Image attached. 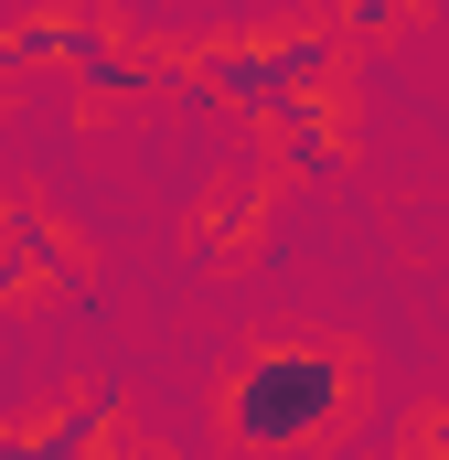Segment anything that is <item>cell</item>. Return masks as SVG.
<instances>
[{
    "label": "cell",
    "instance_id": "2",
    "mask_svg": "<svg viewBox=\"0 0 449 460\" xmlns=\"http://www.w3.org/2000/svg\"><path fill=\"white\" fill-rule=\"evenodd\" d=\"M342 75V32L321 22V32H278V43H224V54H204V97H224L235 118H268L278 97H321Z\"/></svg>",
    "mask_w": 449,
    "mask_h": 460
},
{
    "label": "cell",
    "instance_id": "4",
    "mask_svg": "<svg viewBox=\"0 0 449 460\" xmlns=\"http://www.w3.org/2000/svg\"><path fill=\"white\" fill-rule=\"evenodd\" d=\"M268 128H278V172H342V128L321 97H278Z\"/></svg>",
    "mask_w": 449,
    "mask_h": 460
},
{
    "label": "cell",
    "instance_id": "5",
    "mask_svg": "<svg viewBox=\"0 0 449 460\" xmlns=\"http://www.w3.org/2000/svg\"><path fill=\"white\" fill-rule=\"evenodd\" d=\"M97 429H108L97 407H65V418H54V429H32L22 450H32V460H75V450H97Z\"/></svg>",
    "mask_w": 449,
    "mask_h": 460
},
{
    "label": "cell",
    "instance_id": "1",
    "mask_svg": "<svg viewBox=\"0 0 449 460\" xmlns=\"http://www.w3.org/2000/svg\"><path fill=\"white\" fill-rule=\"evenodd\" d=\"M353 418V364L321 343H268L224 385V439L235 450H311Z\"/></svg>",
    "mask_w": 449,
    "mask_h": 460
},
{
    "label": "cell",
    "instance_id": "3",
    "mask_svg": "<svg viewBox=\"0 0 449 460\" xmlns=\"http://www.w3.org/2000/svg\"><path fill=\"white\" fill-rule=\"evenodd\" d=\"M54 65H75L86 97H139V86H150V54H128L118 32H97V22H65V54H54Z\"/></svg>",
    "mask_w": 449,
    "mask_h": 460
},
{
    "label": "cell",
    "instance_id": "7",
    "mask_svg": "<svg viewBox=\"0 0 449 460\" xmlns=\"http://www.w3.org/2000/svg\"><path fill=\"white\" fill-rule=\"evenodd\" d=\"M0 460H22V439H0Z\"/></svg>",
    "mask_w": 449,
    "mask_h": 460
},
{
    "label": "cell",
    "instance_id": "6",
    "mask_svg": "<svg viewBox=\"0 0 449 460\" xmlns=\"http://www.w3.org/2000/svg\"><path fill=\"white\" fill-rule=\"evenodd\" d=\"M407 11H418V0H342V43H353V32H396V22H407Z\"/></svg>",
    "mask_w": 449,
    "mask_h": 460
}]
</instances>
